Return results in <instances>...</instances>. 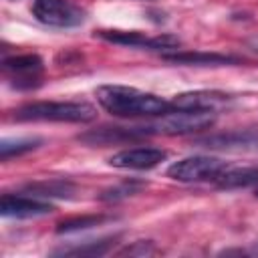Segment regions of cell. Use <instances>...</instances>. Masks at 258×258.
Listing matches in <instances>:
<instances>
[{
    "label": "cell",
    "mask_w": 258,
    "mask_h": 258,
    "mask_svg": "<svg viewBox=\"0 0 258 258\" xmlns=\"http://www.w3.org/2000/svg\"><path fill=\"white\" fill-rule=\"evenodd\" d=\"M95 95L107 113L121 119H155L173 111L171 101L127 85H101Z\"/></svg>",
    "instance_id": "cell-1"
},
{
    "label": "cell",
    "mask_w": 258,
    "mask_h": 258,
    "mask_svg": "<svg viewBox=\"0 0 258 258\" xmlns=\"http://www.w3.org/2000/svg\"><path fill=\"white\" fill-rule=\"evenodd\" d=\"M97 109L85 101H34L12 111L16 121H52V123H89Z\"/></svg>",
    "instance_id": "cell-2"
},
{
    "label": "cell",
    "mask_w": 258,
    "mask_h": 258,
    "mask_svg": "<svg viewBox=\"0 0 258 258\" xmlns=\"http://www.w3.org/2000/svg\"><path fill=\"white\" fill-rule=\"evenodd\" d=\"M216 123L214 111H171L145 123L143 129L149 135H189L210 129Z\"/></svg>",
    "instance_id": "cell-3"
},
{
    "label": "cell",
    "mask_w": 258,
    "mask_h": 258,
    "mask_svg": "<svg viewBox=\"0 0 258 258\" xmlns=\"http://www.w3.org/2000/svg\"><path fill=\"white\" fill-rule=\"evenodd\" d=\"M228 167L226 161L212 155H189L167 167V177L181 183H204L216 181L220 173Z\"/></svg>",
    "instance_id": "cell-4"
},
{
    "label": "cell",
    "mask_w": 258,
    "mask_h": 258,
    "mask_svg": "<svg viewBox=\"0 0 258 258\" xmlns=\"http://www.w3.org/2000/svg\"><path fill=\"white\" fill-rule=\"evenodd\" d=\"M30 10L40 24L54 28H73L87 18V12L71 0H34Z\"/></svg>",
    "instance_id": "cell-5"
},
{
    "label": "cell",
    "mask_w": 258,
    "mask_h": 258,
    "mask_svg": "<svg viewBox=\"0 0 258 258\" xmlns=\"http://www.w3.org/2000/svg\"><path fill=\"white\" fill-rule=\"evenodd\" d=\"M42 58L34 52L26 54H14L2 58V71L10 77V85L16 89H32L40 85V73H42Z\"/></svg>",
    "instance_id": "cell-6"
},
{
    "label": "cell",
    "mask_w": 258,
    "mask_h": 258,
    "mask_svg": "<svg viewBox=\"0 0 258 258\" xmlns=\"http://www.w3.org/2000/svg\"><path fill=\"white\" fill-rule=\"evenodd\" d=\"M95 38L113 42V44H123L131 48H151V50H165V48H177L179 38L171 34H157V36H147L139 30H97Z\"/></svg>",
    "instance_id": "cell-7"
},
{
    "label": "cell",
    "mask_w": 258,
    "mask_h": 258,
    "mask_svg": "<svg viewBox=\"0 0 258 258\" xmlns=\"http://www.w3.org/2000/svg\"><path fill=\"white\" fill-rule=\"evenodd\" d=\"M167 159V151L161 147H151V145H141V147H129L123 149L115 155H111L109 165L117 167V169H135V171H143V169H153L157 167L161 161Z\"/></svg>",
    "instance_id": "cell-8"
},
{
    "label": "cell",
    "mask_w": 258,
    "mask_h": 258,
    "mask_svg": "<svg viewBox=\"0 0 258 258\" xmlns=\"http://www.w3.org/2000/svg\"><path fill=\"white\" fill-rule=\"evenodd\" d=\"M206 149H224V151H254L258 149V131L256 129H236L218 135L198 137L194 141Z\"/></svg>",
    "instance_id": "cell-9"
},
{
    "label": "cell",
    "mask_w": 258,
    "mask_h": 258,
    "mask_svg": "<svg viewBox=\"0 0 258 258\" xmlns=\"http://www.w3.org/2000/svg\"><path fill=\"white\" fill-rule=\"evenodd\" d=\"M54 208L48 202L36 200L32 196H14V194H4L0 200V214L4 218H16V220H28V218H38L50 214Z\"/></svg>",
    "instance_id": "cell-10"
},
{
    "label": "cell",
    "mask_w": 258,
    "mask_h": 258,
    "mask_svg": "<svg viewBox=\"0 0 258 258\" xmlns=\"http://www.w3.org/2000/svg\"><path fill=\"white\" fill-rule=\"evenodd\" d=\"M163 60L173 64H189V67H222V64H238L242 58L234 54L222 52H204V50H175L163 52Z\"/></svg>",
    "instance_id": "cell-11"
},
{
    "label": "cell",
    "mask_w": 258,
    "mask_h": 258,
    "mask_svg": "<svg viewBox=\"0 0 258 258\" xmlns=\"http://www.w3.org/2000/svg\"><path fill=\"white\" fill-rule=\"evenodd\" d=\"M226 101L228 95L218 91H189L175 95L171 99V105L173 111H216Z\"/></svg>",
    "instance_id": "cell-12"
},
{
    "label": "cell",
    "mask_w": 258,
    "mask_h": 258,
    "mask_svg": "<svg viewBox=\"0 0 258 258\" xmlns=\"http://www.w3.org/2000/svg\"><path fill=\"white\" fill-rule=\"evenodd\" d=\"M214 183L220 189H240V187L258 185V165H242V167L228 165Z\"/></svg>",
    "instance_id": "cell-13"
},
{
    "label": "cell",
    "mask_w": 258,
    "mask_h": 258,
    "mask_svg": "<svg viewBox=\"0 0 258 258\" xmlns=\"http://www.w3.org/2000/svg\"><path fill=\"white\" fill-rule=\"evenodd\" d=\"M30 196L38 198H73L75 185L67 179H44V181H34L24 187Z\"/></svg>",
    "instance_id": "cell-14"
},
{
    "label": "cell",
    "mask_w": 258,
    "mask_h": 258,
    "mask_svg": "<svg viewBox=\"0 0 258 258\" xmlns=\"http://www.w3.org/2000/svg\"><path fill=\"white\" fill-rule=\"evenodd\" d=\"M113 242H115V236L105 240H91L79 246H67L60 250H54L52 254L54 256H105L113 248Z\"/></svg>",
    "instance_id": "cell-15"
},
{
    "label": "cell",
    "mask_w": 258,
    "mask_h": 258,
    "mask_svg": "<svg viewBox=\"0 0 258 258\" xmlns=\"http://www.w3.org/2000/svg\"><path fill=\"white\" fill-rule=\"evenodd\" d=\"M42 143L38 137H18V139H2L0 143V159L8 161L10 157H18L22 153H28L36 149Z\"/></svg>",
    "instance_id": "cell-16"
},
{
    "label": "cell",
    "mask_w": 258,
    "mask_h": 258,
    "mask_svg": "<svg viewBox=\"0 0 258 258\" xmlns=\"http://www.w3.org/2000/svg\"><path fill=\"white\" fill-rule=\"evenodd\" d=\"M107 220H109V216H105V214H89V216L67 218V220H62V222L56 224V234H71V232L89 230V228L99 226V224H103Z\"/></svg>",
    "instance_id": "cell-17"
},
{
    "label": "cell",
    "mask_w": 258,
    "mask_h": 258,
    "mask_svg": "<svg viewBox=\"0 0 258 258\" xmlns=\"http://www.w3.org/2000/svg\"><path fill=\"white\" fill-rule=\"evenodd\" d=\"M143 185H145V183L133 181V179H131V181H123V183H119V185H113V187L105 189V191L99 196V200H101V202H121V200H125V198H129V196L137 194Z\"/></svg>",
    "instance_id": "cell-18"
},
{
    "label": "cell",
    "mask_w": 258,
    "mask_h": 258,
    "mask_svg": "<svg viewBox=\"0 0 258 258\" xmlns=\"http://www.w3.org/2000/svg\"><path fill=\"white\" fill-rule=\"evenodd\" d=\"M155 252H157V248L151 240H137V242L127 244L125 248L117 250V256H151Z\"/></svg>",
    "instance_id": "cell-19"
},
{
    "label": "cell",
    "mask_w": 258,
    "mask_h": 258,
    "mask_svg": "<svg viewBox=\"0 0 258 258\" xmlns=\"http://www.w3.org/2000/svg\"><path fill=\"white\" fill-rule=\"evenodd\" d=\"M256 50H258V40H256Z\"/></svg>",
    "instance_id": "cell-20"
},
{
    "label": "cell",
    "mask_w": 258,
    "mask_h": 258,
    "mask_svg": "<svg viewBox=\"0 0 258 258\" xmlns=\"http://www.w3.org/2000/svg\"><path fill=\"white\" fill-rule=\"evenodd\" d=\"M256 198H258V187H256Z\"/></svg>",
    "instance_id": "cell-21"
}]
</instances>
